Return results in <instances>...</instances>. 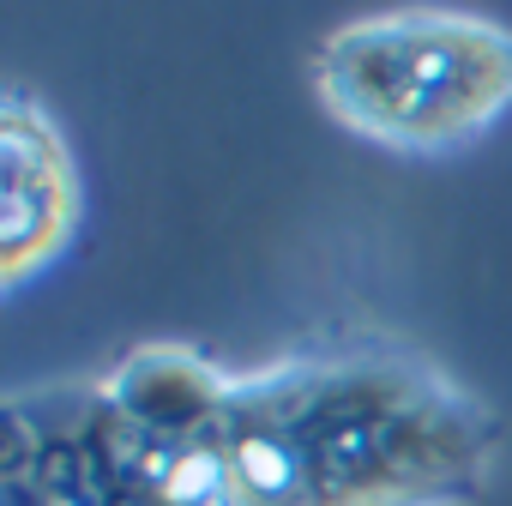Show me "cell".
<instances>
[{"label":"cell","mask_w":512,"mask_h":506,"mask_svg":"<svg viewBox=\"0 0 512 506\" xmlns=\"http://www.w3.org/2000/svg\"><path fill=\"white\" fill-rule=\"evenodd\" d=\"M0 151H7V284L19 290L37 266L61 253L79 217V175L49 115L25 97H7Z\"/></svg>","instance_id":"cell-3"},{"label":"cell","mask_w":512,"mask_h":506,"mask_svg":"<svg viewBox=\"0 0 512 506\" xmlns=\"http://www.w3.org/2000/svg\"><path fill=\"white\" fill-rule=\"evenodd\" d=\"M494 422L410 356L217 374L133 350L97 386L13 398L7 506H470Z\"/></svg>","instance_id":"cell-1"},{"label":"cell","mask_w":512,"mask_h":506,"mask_svg":"<svg viewBox=\"0 0 512 506\" xmlns=\"http://www.w3.org/2000/svg\"><path fill=\"white\" fill-rule=\"evenodd\" d=\"M320 103L392 151H452L512 103V31L470 13H380L332 31L314 61Z\"/></svg>","instance_id":"cell-2"}]
</instances>
